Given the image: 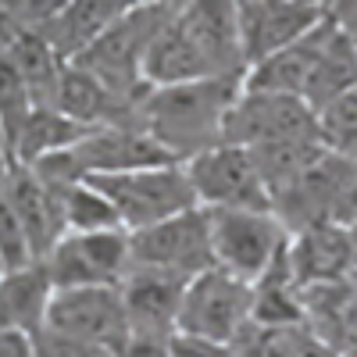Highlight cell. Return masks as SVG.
Here are the masks:
<instances>
[{
  "instance_id": "obj_1",
  "label": "cell",
  "mask_w": 357,
  "mask_h": 357,
  "mask_svg": "<svg viewBox=\"0 0 357 357\" xmlns=\"http://www.w3.org/2000/svg\"><path fill=\"white\" fill-rule=\"evenodd\" d=\"M243 79L247 75H222V79L146 89L139 97L136 118L168 154H175L186 165L190 158L222 143L225 114L240 100Z\"/></svg>"
},
{
  "instance_id": "obj_25",
  "label": "cell",
  "mask_w": 357,
  "mask_h": 357,
  "mask_svg": "<svg viewBox=\"0 0 357 357\" xmlns=\"http://www.w3.org/2000/svg\"><path fill=\"white\" fill-rule=\"evenodd\" d=\"M57 197H61V215H65L68 232H114V229H122V218H118L114 204L89 178L57 190Z\"/></svg>"
},
{
  "instance_id": "obj_26",
  "label": "cell",
  "mask_w": 357,
  "mask_h": 357,
  "mask_svg": "<svg viewBox=\"0 0 357 357\" xmlns=\"http://www.w3.org/2000/svg\"><path fill=\"white\" fill-rule=\"evenodd\" d=\"M307 325H264L247 321L243 333L236 336L232 354L236 357H301L307 343Z\"/></svg>"
},
{
  "instance_id": "obj_15",
  "label": "cell",
  "mask_w": 357,
  "mask_h": 357,
  "mask_svg": "<svg viewBox=\"0 0 357 357\" xmlns=\"http://www.w3.org/2000/svg\"><path fill=\"white\" fill-rule=\"evenodd\" d=\"M190 279H178L154 268H132L122 282V301L129 314V336H161L168 340L178 325V307Z\"/></svg>"
},
{
  "instance_id": "obj_9",
  "label": "cell",
  "mask_w": 357,
  "mask_h": 357,
  "mask_svg": "<svg viewBox=\"0 0 357 357\" xmlns=\"http://www.w3.org/2000/svg\"><path fill=\"white\" fill-rule=\"evenodd\" d=\"M57 289L122 286L132 272V243L126 229L114 232H65L43 261Z\"/></svg>"
},
{
  "instance_id": "obj_34",
  "label": "cell",
  "mask_w": 357,
  "mask_h": 357,
  "mask_svg": "<svg viewBox=\"0 0 357 357\" xmlns=\"http://www.w3.org/2000/svg\"><path fill=\"white\" fill-rule=\"evenodd\" d=\"M347 240H350V257H354V272H357V218L347 225Z\"/></svg>"
},
{
  "instance_id": "obj_8",
  "label": "cell",
  "mask_w": 357,
  "mask_h": 357,
  "mask_svg": "<svg viewBox=\"0 0 357 357\" xmlns=\"http://www.w3.org/2000/svg\"><path fill=\"white\" fill-rule=\"evenodd\" d=\"M132 243V268H154L178 279H197L200 272L215 268L211 250V222L204 207H193L186 215H175L151 229L129 232Z\"/></svg>"
},
{
  "instance_id": "obj_29",
  "label": "cell",
  "mask_w": 357,
  "mask_h": 357,
  "mask_svg": "<svg viewBox=\"0 0 357 357\" xmlns=\"http://www.w3.org/2000/svg\"><path fill=\"white\" fill-rule=\"evenodd\" d=\"M168 357H236L229 343H215L204 336H186V333H172L168 336Z\"/></svg>"
},
{
  "instance_id": "obj_11",
  "label": "cell",
  "mask_w": 357,
  "mask_h": 357,
  "mask_svg": "<svg viewBox=\"0 0 357 357\" xmlns=\"http://www.w3.org/2000/svg\"><path fill=\"white\" fill-rule=\"evenodd\" d=\"M72 168L75 178H93V175H126V172H143V168H165V165H183L175 154L136 122H118V126H100L86 139H79L72 151L61 154Z\"/></svg>"
},
{
  "instance_id": "obj_7",
  "label": "cell",
  "mask_w": 357,
  "mask_h": 357,
  "mask_svg": "<svg viewBox=\"0 0 357 357\" xmlns=\"http://www.w3.org/2000/svg\"><path fill=\"white\" fill-rule=\"evenodd\" d=\"M250 314H254V286L222 272V268H211V272H200L197 279H190L175 333L232 347L236 336L243 333V325L250 321Z\"/></svg>"
},
{
  "instance_id": "obj_12",
  "label": "cell",
  "mask_w": 357,
  "mask_h": 357,
  "mask_svg": "<svg viewBox=\"0 0 357 357\" xmlns=\"http://www.w3.org/2000/svg\"><path fill=\"white\" fill-rule=\"evenodd\" d=\"M47 329H57L72 340L118 354L129 340V314L122 301V286L57 289L47 314Z\"/></svg>"
},
{
  "instance_id": "obj_32",
  "label": "cell",
  "mask_w": 357,
  "mask_h": 357,
  "mask_svg": "<svg viewBox=\"0 0 357 357\" xmlns=\"http://www.w3.org/2000/svg\"><path fill=\"white\" fill-rule=\"evenodd\" d=\"M329 8H333V18L340 25V33L347 36L350 50L357 54V0H336V4H329Z\"/></svg>"
},
{
  "instance_id": "obj_20",
  "label": "cell",
  "mask_w": 357,
  "mask_h": 357,
  "mask_svg": "<svg viewBox=\"0 0 357 357\" xmlns=\"http://www.w3.org/2000/svg\"><path fill=\"white\" fill-rule=\"evenodd\" d=\"M0 61H8L18 79L25 82L29 97L36 107H54V93H57V79H61L65 61L57 57V50L50 47V40L33 29H18L11 22H4V47H0Z\"/></svg>"
},
{
  "instance_id": "obj_31",
  "label": "cell",
  "mask_w": 357,
  "mask_h": 357,
  "mask_svg": "<svg viewBox=\"0 0 357 357\" xmlns=\"http://www.w3.org/2000/svg\"><path fill=\"white\" fill-rule=\"evenodd\" d=\"M114 357H168V340L161 336H129Z\"/></svg>"
},
{
  "instance_id": "obj_4",
  "label": "cell",
  "mask_w": 357,
  "mask_h": 357,
  "mask_svg": "<svg viewBox=\"0 0 357 357\" xmlns=\"http://www.w3.org/2000/svg\"><path fill=\"white\" fill-rule=\"evenodd\" d=\"M89 183L114 204L126 232L151 229L158 222H168L175 215H186L193 207H200L183 165L143 168V172H126V175H93Z\"/></svg>"
},
{
  "instance_id": "obj_13",
  "label": "cell",
  "mask_w": 357,
  "mask_h": 357,
  "mask_svg": "<svg viewBox=\"0 0 357 357\" xmlns=\"http://www.w3.org/2000/svg\"><path fill=\"white\" fill-rule=\"evenodd\" d=\"M329 18V4L318 0H243L240 4V43L247 72L272 54L293 47Z\"/></svg>"
},
{
  "instance_id": "obj_27",
  "label": "cell",
  "mask_w": 357,
  "mask_h": 357,
  "mask_svg": "<svg viewBox=\"0 0 357 357\" xmlns=\"http://www.w3.org/2000/svg\"><path fill=\"white\" fill-rule=\"evenodd\" d=\"M314 136L321 151L357 161V89L314 111Z\"/></svg>"
},
{
  "instance_id": "obj_16",
  "label": "cell",
  "mask_w": 357,
  "mask_h": 357,
  "mask_svg": "<svg viewBox=\"0 0 357 357\" xmlns=\"http://www.w3.org/2000/svg\"><path fill=\"white\" fill-rule=\"evenodd\" d=\"M333 36H336V18L329 11V18H325L314 33H307L293 47L272 54L268 61L254 65L247 72V79H243V89H257V93H286V97H301L304 100V89H307L311 75L318 72Z\"/></svg>"
},
{
  "instance_id": "obj_30",
  "label": "cell",
  "mask_w": 357,
  "mask_h": 357,
  "mask_svg": "<svg viewBox=\"0 0 357 357\" xmlns=\"http://www.w3.org/2000/svg\"><path fill=\"white\" fill-rule=\"evenodd\" d=\"M0 357H40L36 347V333H25V329H0Z\"/></svg>"
},
{
  "instance_id": "obj_2",
  "label": "cell",
  "mask_w": 357,
  "mask_h": 357,
  "mask_svg": "<svg viewBox=\"0 0 357 357\" xmlns=\"http://www.w3.org/2000/svg\"><path fill=\"white\" fill-rule=\"evenodd\" d=\"M175 11H178V4H158V0L132 4L82 57H75L72 65L93 72L111 93H118L122 100L139 104V97L146 93V82H143L146 54H151V43L172 22Z\"/></svg>"
},
{
  "instance_id": "obj_14",
  "label": "cell",
  "mask_w": 357,
  "mask_h": 357,
  "mask_svg": "<svg viewBox=\"0 0 357 357\" xmlns=\"http://www.w3.org/2000/svg\"><path fill=\"white\" fill-rule=\"evenodd\" d=\"M0 204L15 211L18 225L29 236L36 261H47V254L57 247V240L68 232L61 215V197L50 190L43 178L18 161H4V186H0Z\"/></svg>"
},
{
  "instance_id": "obj_22",
  "label": "cell",
  "mask_w": 357,
  "mask_h": 357,
  "mask_svg": "<svg viewBox=\"0 0 357 357\" xmlns=\"http://www.w3.org/2000/svg\"><path fill=\"white\" fill-rule=\"evenodd\" d=\"M54 293H57V286L43 261L22 268V272H8L0 279V325L25 329V333L47 329Z\"/></svg>"
},
{
  "instance_id": "obj_28",
  "label": "cell",
  "mask_w": 357,
  "mask_h": 357,
  "mask_svg": "<svg viewBox=\"0 0 357 357\" xmlns=\"http://www.w3.org/2000/svg\"><path fill=\"white\" fill-rule=\"evenodd\" d=\"M36 347H40V357H114V354L104 350V347L72 340V336L57 333V329H40V333H36Z\"/></svg>"
},
{
  "instance_id": "obj_19",
  "label": "cell",
  "mask_w": 357,
  "mask_h": 357,
  "mask_svg": "<svg viewBox=\"0 0 357 357\" xmlns=\"http://www.w3.org/2000/svg\"><path fill=\"white\" fill-rule=\"evenodd\" d=\"M289 268L301 289L350 279L354 257H350L347 225H311L301 232H289Z\"/></svg>"
},
{
  "instance_id": "obj_5",
  "label": "cell",
  "mask_w": 357,
  "mask_h": 357,
  "mask_svg": "<svg viewBox=\"0 0 357 357\" xmlns=\"http://www.w3.org/2000/svg\"><path fill=\"white\" fill-rule=\"evenodd\" d=\"M207 222H211L215 268L250 286L279 261L289 243V232L275 211H207Z\"/></svg>"
},
{
  "instance_id": "obj_24",
  "label": "cell",
  "mask_w": 357,
  "mask_h": 357,
  "mask_svg": "<svg viewBox=\"0 0 357 357\" xmlns=\"http://www.w3.org/2000/svg\"><path fill=\"white\" fill-rule=\"evenodd\" d=\"M321 154L325 151H321L318 139H286V143H268V146L250 151V158H254V165H257L272 200L279 193H286Z\"/></svg>"
},
{
  "instance_id": "obj_17",
  "label": "cell",
  "mask_w": 357,
  "mask_h": 357,
  "mask_svg": "<svg viewBox=\"0 0 357 357\" xmlns=\"http://www.w3.org/2000/svg\"><path fill=\"white\" fill-rule=\"evenodd\" d=\"M178 11H183V4H178ZM178 11L172 15V22L161 29L158 40L151 43V54H146V65H143L146 89L183 86V82H200V79H222L215 61L190 36V29L183 25Z\"/></svg>"
},
{
  "instance_id": "obj_10",
  "label": "cell",
  "mask_w": 357,
  "mask_h": 357,
  "mask_svg": "<svg viewBox=\"0 0 357 357\" xmlns=\"http://www.w3.org/2000/svg\"><path fill=\"white\" fill-rule=\"evenodd\" d=\"M286 139H318L314 136V111L301 97L243 89L240 100L225 114L222 143L257 151V146L286 143Z\"/></svg>"
},
{
  "instance_id": "obj_3",
  "label": "cell",
  "mask_w": 357,
  "mask_h": 357,
  "mask_svg": "<svg viewBox=\"0 0 357 357\" xmlns=\"http://www.w3.org/2000/svg\"><path fill=\"white\" fill-rule=\"evenodd\" d=\"M286 232L311 225H350L357 218V161L325 151L296 183L272 200Z\"/></svg>"
},
{
  "instance_id": "obj_33",
  "label": "cell",
  "mask_w": 357,
  "mask_h": 357,
  "mask_svg": "<svg viewBox=\"0 0 357 357\" xmlns=\"http://www.w3.org/2000/svg\"><path fill=\"white\" fill-rule=\"evenodd\" d=\"M301 357H340L333 347H325L321 340H314V336H307V343H304V354Z\"/></svg>"
},
{
  "instance_id": "obj_23",
  "label": "cell",
  "mask_w": 357,
  "mask_h": 357,
  "mask_svg": "<svg viewBox=\"0 0 357 357\" xmlns=\"http://www.w3.org/2000/svg\"><path fill=\"white\" fill-rule=\"evenodd\" d=\"M93 129H86L79 122H72V118H65L61 111H54V107H36L33 118L25 122L18 143H15V151L4 154V161H18L25 168H33L54 154H65L72 151V146L79 139H86Z\"/></svg>"
},
{
  "instance_id": "obj_18",
  "label": "cell",
  "mask_w": 357,
  "mask_h": 357,
  "mask_svg": "<svg viewBox=\"0 0 357 357\" xmlns=\"http://www.w3.org/2000/svg\"><path fill=\"white\" fill-rule=\"evenodd\" d=\"M136 107L132 100H122L118 93L79 65H65L61 79H57V93H54V111H61L72 122L86 129H100V126H118V122H136Z\"/></svg>"
},
{
  "instance_id": "obj_35",
  "label": "cell",
  "mask_w": 357,
  "mask_h": 357,
  "mask_svg": "<svg viewBox=\"0 0 357 357\" xmlns=\"http://www.w3.org/2000/svg\"><path fill=\"white\" fill-rule=\"evenodd\" d=\"M350 286H354V296H357V272H350Z\"/></svg>"
},
{
  "instance_id": "obj_21",
  "label": "cell",
  "mask_w": 357,
  "mask_h": 357,
  "mask_svg": "<svg viewBox=\"0 0 357 357\" xmlns=\"http://www.w3.org/2000/svg\"><path fill=\"white\" fill-rule=\"evenodd\" d=\"M129 8H132L129 0H65V8L43 29V36L68 65L93 47Z\"/></svg>"
},
{
  "instance_id": "obj_6",
  "label": "cell",
  "mask_w": 357,
  "mask_h": 357,
  "mask_svg": "<svg viewBox=\"0 0 357 357\" xmlns=\"http://www.w3.org/2000/svg\"><path fill=\"white\" fill-rule=\"evenodd\" d=\"M183 168L204 211H272L268 186L250 151H243V146L218 143L211 151L190 158Z\"/></svg>"
}]
</instances>
